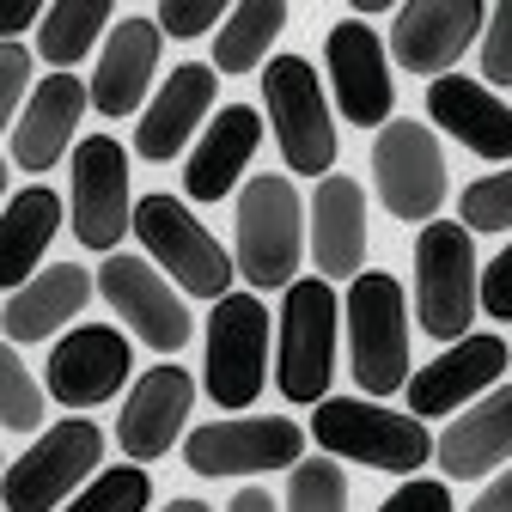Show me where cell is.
<instances>
[{
	"label": "cell",
	"mask_w": 512,
	"mask_h": 512,
	"mask_svg": "<svg viewBox=\"0 0 512 512\" xmlns=\"http://www.w3.org/2000/svg\"><path fill=\"white\" fill-rule=\"evenodd\" d=\"M348 372L366 397H391V391H409V311H403V287L372 269V275H354L348 287Z\"/></svg>",
	"instance_id": "1"
},
{
	"label": "cell",
	"mask_w": 512,
	"mask_h": 512,
	"mask_svg": "<svg viewBox=\"0 0 512 512\" xmlns=\"http://www.w3.org/2000/svg\"><path fill=\"white\" fill-rule=\"evenodd\" d=\"M482 305V275L464 220H427L415 238V311L433 342H458Z\"/></svg>",
	"instance_id": "2"
},
{
	"label": "cell",
	"mask_w": 512,
	"mask_h": 512,
	"mask_svg": "<svg viewBox=\"0 0 512 512\" xmlns=\"http://www.w3.org/2000/svg\"><path fill=\"white\" fill-rule=\"evenodd\" d=\"M336 293L324 275H299L281 299V342H275V378L287 403H324L336 378Z\"/></svg>",
	"instance_id": "3"
},
{
	"label": "cell",
	"mask_w": 512,
	"mask_h": 512,
	"mask_svg": "<svg viewBox=\"0 0 512 512\" xmlns=\"http://www.w3.org/2000/svg\"><path fill=\"white\" fill-rule=\"evenodd\" d=\"M305 250V208L287 177H250L238 196V275L250 287H293Z\"/></svg>",
	"instance_id": "4"
},
{
	"label": "cell",
	"mask_w": 512,
	"mask_h": 512,
	"mask_svg": "<svg viewBox=\"0 0 512 512\" xmlns=\"http://www.w3.org/2000/svg\"><path fill=\"white\" fill-rule=\"evenodd\" d=\"M311 433H317L324 452L372 464V470H391V476H409L433 458V439L415 415H391L366 397H324L311 415Z\"/></svg>",
	"instance_id": "5"
},
{
	"label": "cell",
	"mask_w": 512,
	"mask_h": 512,
	"mask_svg": "<svg viewBox=\"0 0 512 512\" xmlns=\"http://www.w3.org/2000/svg\"><path fill=\"white\" fill-rule=\"evenodd\" d=\"M263 104L275 116V141H281V159L287 171L299 177H317L336 165V122H330V104H324V80L311 74L305 55H275L263 68Z\"/></svg>",
	"instance_id": "6"
},
{
	"label": "cell",
	"mask_w": 512,
	"mask_h": 512,
	"mask_svg": "<svg viewBox=\"0 0 512 512\" xmlns=\"http://www.w3.org/2000/svg\"><path fill=\"white\" fill-rule=\"evenodd\" d=\"M135 238L147 244V256L177 275L183 293H196V299H226V281L238 275V263H226V244L189 214L177 196H141L135 202Z\"/></svg>",
	"instance_id": "7"
},
{
	"label": "cell",
	"mask_w": 512,
	"mask_h": 512,
	"mask_svg": "<svg viewBox=\"0 0 512 512\" xmlns=\"http://www.w3.org/2000/svg\"><path fill=\"white\" fill-rule=\"evenodd\" d=\"M104 458V433L92 421H55L19 464H7V482H0V506L7 512H55Z\"/></svg>",
	"instance_id": "8"
},
{
	"label": "cell",
	"mask_w": 512,
	"mask_h": 512,
	"mask_svg": "<svg viewBox=\"0 0 512 512\" xmlns=\"http://www.w3.org/2000/svg\"><path fill=\"white\" fill-rule=\"evenodd\" d=\"M269 311L256 293H226L208 317V397L220 409H250L263 397Z\"/></svg>",
	"instance_id": "9"
},
{
	"label": "cell",
	"mask_w": 512,
	"mask_h": 512,
	"mask_svg": "<svg viewBox=\"0 0 512 512\" xmlns=\"http://www.w3.org/2000/svg\"><path fill=\"white\" fill-rule=\"evenodd\" d=\"M372 183H378V202L397 220H433L445 202V153L433 141V128L384 122L372 141Z\"/></svg>",
	"instance_id": "10"
},
{
	"label": "cell",
	"mask_w": 512,
	"mask_h": 512,
	"mask_svg": "<svg viewBox=\"0 0 512 512\" xmlns=\"http://www.w3.org/2000/svg\"><path fill=\"white\" fill-rule=\"evenodd\" d=\"M98 293L110 299V311L122 317L128 330H135L147 348L159 354H183L189 342V311L177 299V287L165 281L159 263H147V256H104V269H98Z\"/></svg>",
	"instance_id": "11"
},
{
	"label": "cell",
	"mask_w": 512,
	"mask_h": 512,
	"mask_svg": "<svg viewBox=\"0 0 512 512\" xmlns=\"http://www.w3.org/2000/svg\"><path fill=\"white\" fill-rule=\"evenodd\" d=\"M305 427L299 421H208L183 439V464L196 476H263V470H293L299 464Z\"/></svg>",
	"instance_id": "12"
},
{
	"label": "cell",
	"mask_w": 512,
	"mask_h": 512,
	"mask_svg": "<svg viewBox=\"0 0 512 512\" xmlns=\"http://www.w3.org/2000/svg\"><path fill=\"white\" fill-rule=\"evenodd\" d=\"M128 226H135V214H128V153L110 135H92L80 141L74 159V238L86 250L116 256V238Z\"/></svg>",
	"instance_id": "13"
},
{
	"label": "cell",
	"mask_w": 512,
	"mask_h": 512,
	"mask_svg": "<svg viewBox=\"0 0 512 512\" xmlns=\"http://www.w3.org/2000/svg\"><path fill=\"white\" fill-rule=\"evenodd\" d=\"M482 25H488V13L476 7V0H415V7H397L391 55H397V68H409V74L445 80L452 61L470 49V37Z\"/></svg>",
	"instance_id": "14"
},
{
	"label": "cell",
	"mask_w": 512,
	"mask_h": 512,
	"mask_svg": "<svg viewBox=\"0 0 512 512\" xmlns=\"http://www.w3.org/2000/svg\"><path fill=\"white\" fill-rule=\"evenodd\" d=\"M128 372H135V366H128V336H116L104 324H86V330L61 336L49 348V397L80 415V409L116 397L128 384Z\"/></svg>",
	"instance_id": "15"
},
{
	"label": "cell",
	"mask_w": 512,
	"mask_h": 512,
	"mask_svg": "<svg viewBox=\"0 0 512 512\" xmlns=\"http://www.w3.org/2000/svg\"><path fill=\"white\" fill-rule=\"evenodd\" d=\"M324 61H330V86H336L342 116L360 122V128H384L397 86H391V68H384L378 31H366L360 19H342L324 43Z\"/></svg>",
	"instance_id": "16"
},
{
	"label": "cell",
	"mask_w": 512,
	"mask_h": 512,
	"mask_svg": "<svg viewBox=\"0 0 512 512\" xmlns=\"http://www.w3.org/2000/svg\"><path fill=\"white\" fill-rule=\"evenodd\" d=\"M189 403H196V378L183 366H153L141 372V384L128 391V409L116 421V439L135 464H153L177 445V427L189 421Z\"/></svg>",
	"instance_id": "17"
},
{
	"label": "cell",
	"mask_w": 512,
	"mask_h": 512,
	"mask_svg": "<svg viewBox=\"0 0 512 512\" xmlns=\"http://www.w3.org/2000/svg\"><path fill=\"white\" fill-rule=\"evenodd\" d=\"M500 372H506V342L500 336H464L433 366H421L409 378V409H415V421H439V415L464 409L476 391H488Z\"/></svg>",
	"instance_id": "18"
},
{
	"label": "cell",
	"mask_w": 512,
	"mask_h": 512,
	"mask_svg": "<svg viewBox=\"0 0 512 512\" xmlns=\"http://www.w3.org/2000/svg\"><path fill=\"white\" fill-rule=\"evenodd\" d=\"M427 116L445 128L452 141H464L482 159H512V104H500L482 80L445 74L427 86Z\"/></svg>",
	"instance_id": "19"
},
{
	"label": "cell",
	"mask_w": 512,
	"mask_h": 512,
	"mask_svg": "<svg viewBox=\"0 0 512 512\" xmlns=\"http://www.w3.org/2000/svg\"><path fill=\"white\" fill-rule=\"evenodd\" d=\"M92 104V92L74 80V74H49V80H37V92H31V104H25V116H19V128H13V165L19 171H49L61 153H68V141H74V128H80V110Z\"/></svg>",
	"instance_id": "20"
},
{
	"label": "cell",
	"mask_w": 512,
	"mask_h": 512,
	"mask_svg": "<svg viewBox=\"0 0 512 512\" xmlns=\"http://www.w3.org/2000/svg\"><path fill=\"white\" fill-rule=\"evenodd\" d=\"M159 19H141V13H128L110 43H104V61H98V74H92V110L104 116H128V110H141L147 86H153V68H159Z\"/></svg>",
	"instance_id": "21"
},
{
	"label": "cell",
	"mask_w": 512,
	"mask_h": 512,
	"mask_svg": "<svg viewBox=\"0 0 512 512\" xmlns=\"http://www.w3.org/2000/svg\"><path fill=\"white\" fill-rule=\"evenodd\" d=\"M311 256L317 275H366V189L354 177H324L311 196Z\"/></svg>",
	"instance_id": "22"
},
{
	"label": "cell",
	"mask_w": 512,
	"mask_h": 512,
	"mask_svg": "<svg viewBox=\"0 0 512 512\" xmlns=\"http://www.w3.org/2000/svg\"><path fill=\"white\" fill-rule=\"evenodd\" d=\"M214 68H202V61H183V68L159 86V98L147 104L141 128H135V153L141 159H177L189 147V135H196V122L214 110Z\"/></svg>",
	"instance_id": "23"
},
{
	"label": "cell",
	"mask_w": 512,
	"mask_h": 512,
	"mask_svg": "<svg viewBox=\"0 0 512 512\" xmlns=\"http://www.w3.org/2000/svg\"><path fill=\"white\" fill-rule=\"evenodd\" d=\"M256 141H263V116H256L250 104H226V110L214 116V128L202 135V147L189 153L183 189H189L196 202H226V189L244 177Z\"/></svg>",
	"instance_id": "24"
},
{
	"label": "cell",
	"mask_w": 512,
	"mask_h": 512,
	"mask_svg": "<svg viewBox=\"0 0 512 512\" xmlns=\"http://www.w3.org/2000/svg\"><path fill=\"white\" fill-rule=\"evenodd\" d=\"M86 299H92V275H86L80 263H55V269H43L31 287L7 293L0 330H7L13 348H19V342H43V336H55L61 324H74V317L86 311Z\"/></svg>",
	"instance_id": "25"
},
{
	"label": "cell",
	"mask_w": 512,
	"mask_h": 512,
	"mask_svg": "<svg viewBox=\"0 0 512 512\" xmlns=\"http://www.w3.org/2000/svg\"><path fill=\"white\" fill-rule=\"evenodd\" d=\"M433 458H439L445 476H458V482L500 470L512 458V384H500V391L482 397L464 421L445 427L439 445H433Z\"/></svg>",
	"instance_id": "26"
},
{
	"label": "cell",
	"mask_w": 512,
	"mask_h": 512,
	"mask_svg": "<svg viewBox=\"0 0 512 512\" xmlns=\"http://www.w3.org/2000/svg\"><path fill=\"white\" fill-rule=\"evenodd\" d=\"M55 226H61V196L55 189H25V196L7 202V226H0V281H7L13 293L37 281L31 263L49 250Z\"/></svg>",
	"instance_id": "27"
},
{
	"label": "cell",
	"mask_w": 512,
	"mask_h": 512,
	"mask_svg": "<svg viewBox=\"0 0 512 512\" xmlns=\"http://www.w3.org/2000/svg\"><path fill=\"white\" fill-rule=\"evenodd\" d=\"M281 25H287L281 0H244V7H232L226 31L214 37V68L220 74H256V68H263V55L275 49Z\"/></svg>",
	"instance_id": "28"
},
{
	"label": "cell",
	"mask_w": 512,
	"mask_h": 512,
	"mask_svg": "<svg viewBox=\"0 0 512 512\" xmlns=\"http://www.w3.org/2000/svg\"><path fill=\"white\" fill-rule=\"evenodd\" d=\"M104 25H110L104 0H55V7L43 13V31H37V55L55 74H68L74 61H86V49L98 43Z\"/></svg>",
	"instance_id": "29"
},
{
	"label": "cell",
	"mask_w": 512,
	"mask_h": 512,
	"mask_svg": "<svg viewBox=\"0 0 512 512\" xmlns=\"http://www.w3.org/2000/svg\"><path fill=\"white\" fill-rule=\"evenodd\" d=\"M287 512H348V476L330 458H305L287 476Z\"/></svg>",
	"instance_id": "30"
},
{
	"label": "cell",
	"mask_w": 512,
	"mask_h": 512,
	"mask_svg": "<svg viewBox=\"0 0 512 512\" xmlns=\"http://www.w3.org/2000/svg\"><path fill=\"white\" fill-rule=\"evenodd\" d=\"M147 494H153L147 470H128L122 464V470H98L68 512H147Z\"/></svg>",
	"instance_id": "31"
},
{
	"label": "cell",
	"mask_w": 512,
	"mask_h": 512,
	"mask_svg": "<svg viewBox=\"0 0 512 512\" xmlns=\"http://www.w3.org/2000/svg\"><path fill=\"white\" fill-rule=\"evenodd\" d=\"M0 427H13V433L43 427V391L31 384V372H25L13 342H7V354H0Z\"/></svg>",
	"instance_id": "32"
},
{
	"label": "cell",
	"mask_w": 512,
	"mask_h": 512,
	"mask_svg": "<svg viewBox=\"0 0 512 512\" xmlns=\"http://www.w3.org/2000/svg\"><path fill=\"white\" fill-rule=\"evenodd\" d=\"M458 220L470 232H512V171L500 177H476L464 189V202H458Z\"/></svg>",
	"instance_id": "33"
},
{
	"label": "cell",
	"mask_w": 512,
	"mask_h": 512,
	"mask_svg": "<svg viewBox=\"0 0 512 512\" xmlns=\"http://www.w3.org/2000/svg\"><path fill=\"white\" fill-rule=\"evenodd\" d=\"M482 80L488 86H512V0L488 7V25H482Z\"/></svg>",
	"instance_id": "34"
},
{
	"label": "cell",
	"mask_w": 512,
	"mask_h": 512,
	"mask_svg": "<svg viewBox=\"0 0 512 512\" xmlns=\"http://www.w3.org/2000/svg\"><path fill=\"white\" fill-rule=\"evenodd\" d=\"M220 25V0H165L159 7V31L165 37H202Z\"/></svg>",
	"instance_id": "35"
},
{
	"label": "cell",
	"mask_w": 512,
	"mask_h": 512,
	"mask_svg": "<svg viewBox=\"0 0 512 512\" xmlns=\"http://www.w3.org/2000/svg\"><path fill=\"white\" fill-rule=\"evenodd\" d=\"M25 80H31V55L19 43L0 49V116H7V128H19V104H25Z\"/></svg>",
	"instance_id": "36"
},
{
	"label": "cell",
	"mask_w": 512,
	"mask_h": 512,
	"mask_svg": "<svg viewBox=\"0 0 512 512\" xmlns=\"http://www.w3.org/2000/svg\"><path fill=\"white\" fill-rule=\"evenodd\" d=\"M482 311L500 317V324H512V244L494 256L488 275H482Z\"/></svg>",
	"instance_id": "37"
},
{
	"label": "cell",
	"mask_w": 512,
	"mask_h": 512,
	"mask_svg": "<svg viewBox=\"0 0 512 512\" xmlns=\"http://www.w3.org/2000/svg\"><path fill=\"white\" fill-rule=\"evenodd\" d=\"M378 512H452V488L445 482H403Z\"/></svg>",
	"instance_id": "38"
},
{
	"label": "cell",
	"mask_w": 512,
	"mask_h": 512,
	"mask_svg": "<svg viewBox=\"0 0 512 512\" xmlns=\"http://www.w3.org/2000/svg\"><path fill=\"white\" fill-rule=\"evenodd\" d=\"M43 13L49 7H37V0H13V7H7V19H0V31H7V43L25 31V25H43Z\"/></svg>",
	"instance_id": "39"
},
{
	"label": "cell",
	"mask_w": 512,
	"mask_h": 512,
	"mask_svg": "<svg viewBox=\"0 0 512 512\" xmlns=\"http://www.w3.org/2000/svg\"><path fill=\"white\" fill-rule=\"evenodd\" d=\"M470 512H512V470H506L482 500H470Z\"/></svg>",
	"instance_id": "40"
},
{
	"label": "cell",
	"mask_w": 512,
	"mask_h": 512,
	"mask_svg": "<svg viewBox=\"0 0 512 512\" xmlns=\"http://www.w3.org/2000/svg\"><path fill=\"white\" fill-rule=\"evenodd\" d=\"M226 512H275V500H269L263 488H238V500H232Z\"/></svg>",
	"instance_id": "41"
},
{
	"label": "cell",
	"mask_w": 512,
	"mask_h": 512,
	"mask_svg": "<svg viewBox=\"0 0 512 512\" xmlns=\"http://www.w3.org/2000/svg\"><path fill=\"white\" fill-rule=\"evenodd\" d=\"M165 512H208V506H202V500H171Z\"/></svg>",
	"instance_id": "42"
}]
</instances>
